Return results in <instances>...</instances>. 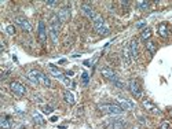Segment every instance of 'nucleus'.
<instances>
[{
    "instance_id": "obj_21",
    "label": "nucleus",
    "mask_w": 172,
    "mask_h": 129,
    "mask_svg": "<svg viewBox=\"0 0 172 129\" xmlns=\"http://www.w3.org/2000/svg\"><path fill=\"white\" fill-rule=\"evenodd\" d=\"M110 82H112L114 87H117V88L124 89V84H122L121 81H120V78H118L117 74H116V77H114V78H112V80H110Z\"/></svg>"
},
{
    "instance_id": "obj_16",
    "label": "nucleus",
    "mask_w": 172,
    "mask_h": 129,
    "mask_svg": "<svg viewBox=\"0 0 172 129\" xmlns=\"http://www.w3.org/2000/svg\"><path fill=\"white\" fill-rule=\"evenodd\" d=\"M48 69H50V71L52 73V76L55 77V78H59V80H62L64 81V74H62V71L59 70L58 67H55L54 65H48Z\"/></svg>"
},
{
    "instance_id": "obj_12",
    "label": "nucleus",
    "mask_w": 172,
    "mask_h": 129,
    "mask_svg": "<svg viewBox=\"0 0 172 129\" xmlns=\"http://www.w3.org/2000/svg\"><path fill=\"white\" fill-rule=\"evenodd\" d=\"M125 126V122L122 118H114L110 121V128L112 129H122Z\"/></svg>"
},
{
    "instance_id": "obj_3",
    "label": "nucleus",
    "mask_w": 172,
    "mask_h": 129,
    "mask_svg": "<svg viewBox=\"0 0 172 129\" xmlns=\"http://www.w3.org/2000/svg\"><path fill=\"white\" fill-rule=\"evenodd\" d=\"M92 22H94V26H95L96 32H98L99 35H102V36L109 35V27L105 25L103 18L101 17V15H98V14H96L95 17H94V19H92Z\"/></svg>"
},
{
    "instance_id": "obj_30",
    "label": "nucleus",
    "mask_w": 172,
    "mask_h": 129,
    "mask_svg": "<svg viewBox=\"0 0 172 129\" xmlns=\"http://www.w3.org/2000/svg\"><path fill=\"white\" fill-rule=\"evenodd\" d=\"M45 4L50 6V7H54V6L58 4V1H45Z\"/></svg>"
},
{
    "instance_id": "obj_5",
    "label": "nucleus",
    "mask_w": 172,
    "mask_h": 129,
    "mask_svg": "<svg viewBox=\"0 0 172 129\" xmlns=\"http://www.w3.org/2000/svg\"><path fill=\"white\" fill-rule=\"evenodd\" d=\"M116 99H117V102L120 103V107H121V109H124V110H134V109H135L134 102H131V100H130V99H127L125 96L118 95Z\"/></svg>"
},
{
    "instance_id": "obj_14",
    "label": "nucleus",
    "mask_w": 172,
    "mask_h": 129,
    "mask_svg": "<svg viewBox=\"0 0 172 129\" xmlns=\"http://www.w3.org/2000/svg\"><path fill=\"white\" fill-rule=\"evenodd\" d=\"M101 74H102L105 78H108V80H112V78L116 77V73H114L110 67H102V69H101Z\"/></svg>"
},
{
    "instance_id": "obj_15",
    "label": "nucleus",
    "mask_w": 172,
    "mask_h": 129,
    "mask_svg": "<svg viewBox=\"0 0 172 129\" xmlns=\"http://www.w3.org/2000/svg\"><path fill=\"white\" fill-rule=\"evenodd\" d=\"M13 125H14L13 120L8 118V117H1V118H0V126L3 129H11Z\"/></svg>"
},
{
    "instance_id": "obj_35",
    "label": "nucleus",
    "mask_w": 172,
    "mask_h": 129,
    "mask_svg": "<svg viewBox=\"0 0 172 129\" xmlns=\"http://www.w3.org/2000/svg\"><path fill=\"white\" fill-rule=\"evenodd\" d=\"M134 129H139V128H134Z\"/></svg>"
},
{
    "instance_id": "obj_20",
    "label": "nucleus",
    "mask_w": 172,
    "mask_h": 129,
    "mask_svg": "<svg viewBox=\"0 0 172 129\" xmlns=\"http://www.w3.org/2000/svg\"><path fill=\"white\" fill-rule=\"evenodd\" d=\"M159 33L163 37H168V27L165 23H160L159 25Z\"/></svg>"
},
{
    "instance_id": "obj_29",
    "label": "nucleus",
    "mask_w": 172,
    "mask_h": 129,
    "mask_svg": "<svg viewBox=\"0 0 172 129\" xmlns=\"http://www.w3.org/2000/svg\"><path fill=\"white\" fill-rule=\"evenodd\" d=\"M88 81H90V77H88V74H87V73H83V82H84V85L88 84Z\"/></svg>"
},
{
    "instance_id": "obj_18",
    "label": "nucleus",
    "mask_w": 172,
    "mask_h": 129,
    "mask_svg": "<svg viewBox=\"0 0 172 129\" xmlns=\"http://www.w3.org/2000/svg\"><path fill=\"white\" fill-rule=\"evenodd\" d=\"M39 82H40L41 85L47 87V88H50V87H51V80L47 76H45V74L40 73V71H39Z\"/></svg>"
},
{
    "instance_id": "obj_4",
    "label": "nucleus",
    "mask_w": 172,
    "mask_h": 129,
    "mask_svg": "<svg viewBox=\"0 0 172 129\" xmlns=\"http://www.w3.org/2000/svg\"><path fill=\"white\" fill-rule=\"evenodd\" d=\"M10 89H11L15 95H18V96H22V95L26 94L25 85L18 82V81H11V82H10Z\"/></svg>"
},
{
    "instance_id": "obj_25",
    "label": "nucleus",
    "mask_w": 172,
    "mask_h": 129,
    "mask_svg": "<svg viewBox=\"0 0 172 129\" xmlns=\"http://www.w3.org/2000/svg\"><path fill=\"white\" fill-rule=\"evenodd\" d=\"M150 36H151V30H150V29H145V30L142 32V40L149 41Z\"/></svg>"
},
{
    "instance_id": "obj_2",
    "label": "nucleus",
    "mask_w": 172,
    "mask_h": 129,
    "mask_svg": "<svg viewBox=\"0 0 172 129\" xmlns=\"http://www.w3.org/2000/svg\"><path fill=\"white\" fill-rule=\"evenodd\" d=\"M98 109H99V111L105 113V114H109V116H120V114H122V110H124V109H121L117 104H110V103L99 104Z\"/></svg>"
},
{
    "instance_id": "obj_7",
    "label": "nucleus",
    "mask_w": 172,
    "mask_h": 129,
    "mask_svg": "<svg viewBox=\"0 0 172 129\" xmlns=\"http://www.w3.org/2000/svg\"><path fill=\"white\" fill-rule=\"evenodd\" d=\"M128 87H130V91H131V94L135 96V98H142V88H140V85L138 81L135 80H131L128 82Z\"/></svg>"
},
{
    "instance_id": "obj_31",
    "label": "nucleus",
    "mask_w": 172,
    "mask_h": 129,
    "mask_svg": "<svg viewBox=\"0 0 172 129\" xmlns=\"http://www.w3.org/2000/svg\"><path fill=\"white\" fill-rule=\"evenodd\" d=\"M169 128V124H168V122H163V124H161V128L160 129H168Z\"/></svg>"
},
{
    "instance_id": "obj_8",
    "label": "nucleus",
    "mask_w": 172,
    "mask_h": 129,
    "mask_svg": "<svg viewBox=\"0 0 172 129\" xmlns=\"http://www.w3.org/2000/svg\"><path fill=\"white\" fill-rule=\"evenodd\" d=\"M130 54H131V58L132 59H138L139 58V49H138V40L136 39H134V40H131V43H130Z\"/></svg>"
},
{
    "instance_id": "obj_23",
    "label": "nucleus",
    "mask_w": 172,
    "mask_h": 129,
    "mask_svg": "<svg viewBox=\"0 0 172 129\" xmlns=\"http://www.w3.org/2000/svg\"><path fill=\"white\" fill-rule=\"evenodd\" d=\"M32 117H33V121H35L36 124H39V125L44 124V120H43V117H41L40 114H39V113H33Z\"/></svg>"
},
{
    "instance_id": "obj_10",
    "label": "nucleus",
    "mask_w": 172,
    "mask_h": 129,
    "mask_svg": "<svg viewBox=\"0 0 172 129\" xmlns=\"http://www.w3.org/2000/svg\"><path fill=\"white\" fill-rule=\"evenodd\" d=\"M39 39H40L41 43H45V40H47V29H45V25L43 21L39 22Z\"/></svg>"
},
{
    "instance_id": "obj_33",
    "label": "nucleus",
    "mask_w": 172,
    "mask_h": 129,
    "mask_svg": "<svg viewBox=\"0 0 172 129\" xmlns=\"http://www.w3.org/2000/svg\"><path fill=\"white\" fill-rule=\"evenodd\" d=\"M57 120H58V117H52V118H51V122H55V121H57Z\"/></svg>"
},
{
    "instance_id": "obj_9",
    "label": "nucleus",
    "mask_w": 172,
    "mask_h": 129,
    "mask_svg": "<svg viewBox=\"0 0 172 129\" xmlns=\"http://www.w3.org/2000/svg\"><path fill=\"white\" fill-rule=\"evenodd\" d=\"M81 11H83V14H84L86 17L91 18V19H94V17L96 15V14L94 13V10H92V7H91L88 3H84V4H81Z\"/></svg>"
},
{
    "instance_id": "obj_26",
    "label": "nucleus",
    "mask_w": 172,
    "mask_h": 129,
    "mask_svg": "<svg viewBox=\"0 0 172 129\" xmlns=\"http://www.w3.org/2000/svg\"><path fill=\"white\" fill-rule=\"evenodd\" d=\"M136 6H138V8L139 10H147L149 8V6H150V3L149 1H138Z\"/></svg>"
},
{
    "instance_id": "obj_13",
    "label": "nucleus",
    "mask_w": 172,
    "mask_h": 129,
    "mask_svg": "<svg viewBox=\"0 0 172 129\" xmlns=\"http://www.w3.org/2000/svg\"><path fill=\"white\" fill-rule=\"evenodd\" d=\"M26 77H28V80L30 81L32 84H35V85L40 84V82H39V71H36V70H30V71H29V73L26 74Z\"/></svg>"
},
{
    "instance_id": "obj_27",
    "label": "nucleus",
    "mask_w": 172,
    "mask_h": 129,
    "mask_svg": "<svg viewBox=\"0 0 172 129\" xmlns=\"http://www.w3.org/2000/svg\"><path fill=\"white\" fill-rule=\"evenodd\" d=\"M41 110H43V113H44V114H51L54 109H52L51 106H43V109H41Z\"/></svg>"
},
{
    "instance_id": "obj_34",
    "label": "nucleus",
    "mask_w": 172,
    "mask_h": 129,
    "mask_svg": "<svg viewBox=\"0 0 172 129\" xmlns=\"http://www.w3.org/2000/svg\"><path fill=\"white\" fill-rule=\"evenodd\" d=\"M136 26H138V27H143V26H145V22H143V23H138Z\"/></svg>"
},
{
    "instance_id": "obj_32",
    "label": "nucleus",
    "mask_w": 172,
    "mask_h": 129,
    "mask_svg": "<svg viewBox=\"0 0 172 129\" xmlns=\"http://www.w3.org/2000/svg\"><path fill=\"white\" fill-rule=\"evenodd\" d=\"M139 121L142 122V124H146V121H145V118H142V117H139Z\"/></svg>"
},
{
    "instance_id": "obj_1",
    "label": "nucleus",
    "mask_w": 172,
    "mask_h": 129,
    "mask_svg": "<svg viewBox=\"0 0 172 129\" xmlns=\"http://www.w3.org/2000/svg\"><path fill=\"white\" fill-rule=\"evenodd\" d=\"M59 30H61V21L58 19V15H54L51 18V22H50V36H51V40L54 44L58 43V35Z\"/></svg>"
},
{
    "instance_id": "obj_19",
    "label": "nucleus",
    "mask_w": 172,
    "mask_h": 129,
    "mask_svg": "<svg viewBox=\"0 0 172 129\" xmlns=\"http://www.w3.org/2000/svg\"><path fill=\"white\" fill-rule=\"evenodd\" d=\"M64 99H65V102H68L69 104H74V96L69 91H65L64 92Z\"/></svg>"
},
{
    "instance_id": "obj_22",
    "label": "nucleus",
    "mask_w": 172,
    "mask_h": 129,
    "mask_svg": "<svg viewBox=\"0 0 172 129\" xmlns=\"http://www.w3.org/2000/svg\"><path fill=\"white\" fill-rule=\"evenodd\" d=\"M146 48H147V51H149L150 54H154L156 52V49H157V45L154 44V41H146Z\"/></svg>"
},
{
    "instance_id": "obj_17",
    "label": "nucleus",
    "mask_w": 172,
    "mask_h": 129,
    "mask_svg": "<svg viewBox=\"0 0 172 129\" xmlns=\"http://www.w3.org/2000/svg\"><path fill=\"white\" fill-rule=\"evenodd\" d=\"M122 61H124V63H125V65H130V63H131V54H130V47H124V49H122Z\"/></svg>"
},
{
    "instance_id": "obj_6",
    "label": "nucleus",
    "mask_w": 172,
    "mask_h": 129,
    "mask_svg": "<svg viewBox=\"0 0 172 129\" xmlns=\"http://www.w3.org/2000/svg\"><path fill=\"white\" fill-rule=\"evenodd\" d=\"M15 23H17L23 32H32V25H30V22L28 21L26 18L15 17Z\"/></svg>"
},
{
    "instance_id": "obj_11",
    "label": "nucleus",
    "mask_w": 172,
    "mask_h": 129,
    "mask_svg": "<svg viewBox=\"0 0 172 129\" xmlns=\"http://www.w3.org/2000/svg\"><path fill=\"white\" fill-rule=\"evenodd\" d=\"M69 17H70V11H69V8L64 7V8L59 10V13H58V19L61 21V22H66V21L69 19Z\"/></svg>"
},
{
    "instance_id": "obj_28",
    "label": "nucleus",
    "mask_w": 172,
    "mask_h": 129,
    "mask_svg": "<svg viewBox=\"0 0 172 129\" xmlns=\"http://www.w3.org/2000/svg\"><path fill=\"white\" fill-rule=\"evenodd\" d=\"M6 32H7V33H8V35H15V27L13 26V25H8V26L6 27Z\"/></svg>"
},
{
    "instance_id": "obj_24",
    "label": "nucleus",
    "mask_w": 172,
    "mask_h": 129,
    "mask_svg": "<svg viewBox=\"0 0 172 129\" xmlns=\"http://www.w3.org/2000/svg\"><path fill=\"white\" fill-rule=\"evenodd\" d=\"M143 107H146V109L150 110V111H157L156 107H154V104L150 102V100H143Z\"/></svg>"
}]
</instances>
